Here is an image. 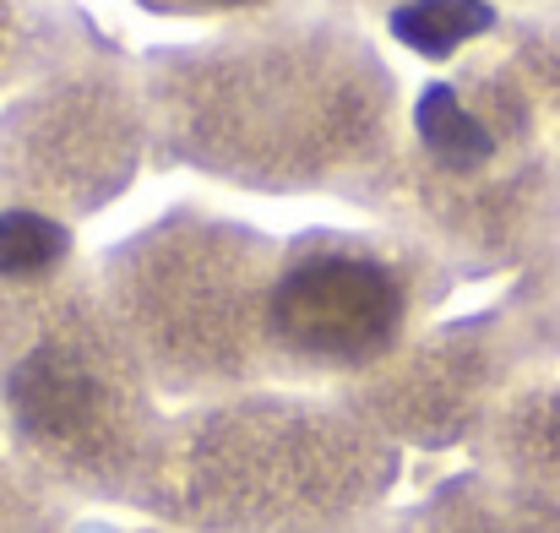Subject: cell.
I'll return each instance as SVG.
<instances>
[{
  "label": "cell",
  "mask_w": 560,
  "mask_h": 533,
  "mask_svg": "<svg viewBox=\"0 0 560 533\" xmlns=\"http://www.w3.org/2000/svg\"><path fill=\"white\" fill-rule=\"evenodd\" d=\"M180 5H196V11H218V5H245V0H180Z\"/></svg>",
  "instance_id": "2"
},
{
  "label": "cell",
  "mask_w": 560,
  "mask_h": 533,
  "mask_svg": "<svg viewBox=\"0 0 560 533\" xmlns=\"http://www.w3.org/2000/svg\"><path fill=\"white\" fill-rule=\"evenodd\" d=\"M408 316L397 262L338 234L300 245L267 289V344L294 370H365L397 349Z\"/></svg>",
  "instance_id": "1"
}]
</instances>
